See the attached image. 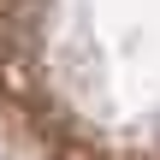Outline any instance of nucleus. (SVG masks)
<instances>
[{
  "label": "nucleus",
  "instance_id": "nucleus-1",
  "mask_svg": "<svg viewBox=\"0 0 160 160\" xmlns=\"http://www.w3.org/2000/svg\"><path fill=\"white\" fill-rule=\"evenodd\" d=\"M0 107L48 160H160V0H0Z\"/></svg>",
  "mask_w": 160,
  "mask_h": 160
}]
</instances>
